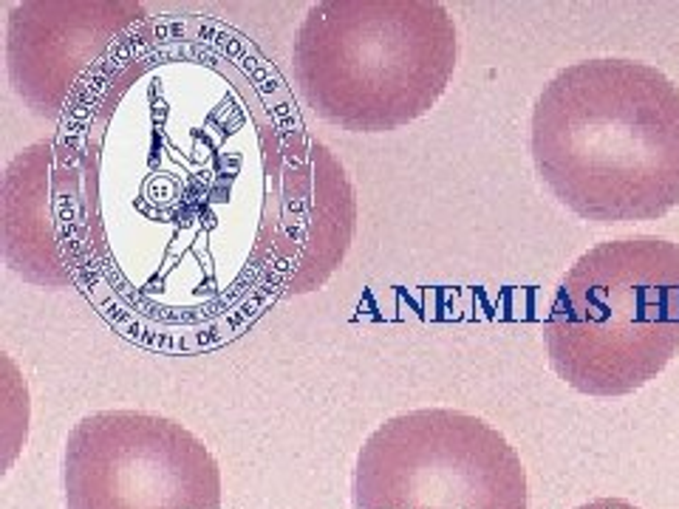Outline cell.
<instances>
[{"mask_svg": "<svg viewBox=\"0 0 679 509\" xmlns=\"http://www.w3.org/2000/svg\"><path fill=\"white\" fill-rule=\"evenodd\" d=\"M529 153L583 221H657L679 207V88L637 60L566 65L535 99Z\"/></svg>", "mask_w": 679, "mask_h": 509, "instance_id": "6da1fadb", "label": "cell"}, {"mask_svg": "<svg viewBox=\"0 0 679 509\" xmlns=\"http://www.w3.org/2000/svg\"><path fill=\"white\" fill-rule=\"evenodd\" d=\"M456 57V23L434 0H323L295 31L292 74L317 119L388 134L439 102Z\"/></svg>", "mask_w": 679, "mask_h": 509, "instance_id": "7a4b0ae2", "label": "cell"}, {"mask_svg": "<svg viewBox=\"0 0 679 509\" xmlns=\"http://www.w3.org/2000/svg\"><path fill=\"white\" fill-rule=\"evenodd\" d=\"M549 366L586 396H625L679 351V246L606 241L583 252L544 325Z\"/></svg>", "mask_w": 679, "mask_h": 509, "instance_id": "3957f363", "label": "cell"}, {"mask_svg": "<svg viewBox=\"0 0 679 509\" xmlns=\"http://www.w3.org/2000/svg\"><path fill=\"white\" fill-rule=\"evenodd\" d=\"M354 509H527V472L493 425L451 408L385 419L363 442Z\"/></svg>", "mask_w": 679, "mask_h": 509, "instance_id": "277c9868", "label": "cell"}, {"mask_svg": "<svg viewBox=\"0 0 679 509\" xmlns=\"http://www.w3.org/2000/svg\"><path fill=\"white\" fill-rule=\"evenodd\" d=\"M65 509H221V467L182 422L148 410H99L63 450Z\"/></svg>", "mask_w": 679, "mask_h": 509, "instance_id": "5b68a950", "label": "cell"}, {"mask_svg": "<svg viewBox=\"0 0 679 509\" xmlns=\"http://www.w3.org/2000/svg\"><path fill=\"white\" fill-rule=\"evenodd\" d=\"M148 12L131 0H31L6 26L9 77L31 114L63 119L97 82V68L131 48Z\"/></svg>", "mask_w": 679, "mask_h": 509, "instance_id": "8992f818", "label": "cell"}, {"mask_svg": "<svg viewBox=\"0 0 679 509\" xmlns=\"http://www.w3.org/2000/svg\"><path fill=\"white\" fill-rule=\"evenodd\" d=\"M4 258L17 278L43 289L77 283L85 266L82 159L74 144L43 139L17 153L0 187Z\"/></svg>", "mask_w": 679, "mask_h": 509, "instance_id": "52a82bcc", "label": "cell"}, {"mask_svg": "<svg viewBox=\"0 0 679 509\" xmlns=\"http://www.w3.org/2000/svg\"><path fill=\"white\" fill-rule=\"evenodd\" d=\"M357 229V198L340 159L309 134L283 139L272 289L297 298L343 266Z\"/></svg>", "mask_w": 679, "mask_h": 509, "instance_id": "ba28073f", "label": "cell"}, {"mask_svg": "<svg viewBox=\"0 0 679 509\" xmlns=\"http://www.w3.org/2000/svg\"><path fill=\"white\" fill-rule=\"evenodd\" d=\"M580 509H634V506L625 504V501H609V498H603V501H595V504H586V506H580Z\"/></svg>", "mask_w": 679, "mask_h": 509, "instance_id": "9c48e42d", "label": "cell"}]
</instances>
